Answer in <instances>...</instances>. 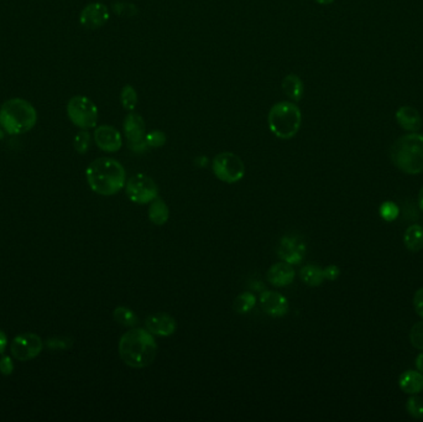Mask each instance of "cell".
I'll return each instance as SVG.
<instances>
[{
  "label": "cell",
  "instance_id": "23",
  "mask_svg": "<svg viewBox=\"0 0 423 422\" xmlns=\"http://www.w3.org/2000/svg\"><path fill=\"white\" fill-rule=\"evenodd\" d=\"M113 318L117 324L124 326V327H130V329H133L139 324V317L136 316V313L133 310L124 308V306H118L114 310Z\"/></svg>",
  "mask_w": 423,
  "mask_h": 422
},
{
  "label": "cell",
  "instance_id": "21",
  "mask_svg": "<svg viewBox=\"0 0 423 422\" xmlns=\"http://www.w3.org/2000/svg\"><path fill=\"white\" fill-rule=\"evenodd\" d=\"M299 277L307 286L311 287L320 286L325 280L323 269L315 264L304 266L299 271Z\"/></svg>",
  "mask_w": 423,
  "mask_h": 422
},
{
  "label": "cell",
  "instance_id": "35",
  "mask_svg": "<svg viewBox=\"0 0 423 422\" xmlns=\"http://www.w3.org/2000/svg\"><path fill=\"white\" fill-rule=\"evenodd\" d=\"M416 368H417L418 371L423 373V353L418 355L417 358H416Z\"/></svg>",
  "mask_w": 423,
  "mask_h": 422
},
{
  "label": "cell",
  "instance_id": "9",
  "mask_svg": "<svg viewBox=\"0 0 423 422\" xmlns=\"http://www.w3.org/2000/svg\"><path fill=\"white\" fill-rule=\"evenodd\" d=\"M123 131L131 152L143 154L149 150V146L145 141L146 126H145L144 118L141 115L135 112H130L129 114L125 117Z\"/></svg>",
  "mask_w": 423,
  "mask_h": 422
},
{
  "label": "cell",
  "instance_id": "12",
  "mask_svg": "<svg viewBox=\"0 0 423 422\" xmlns=\"http://www.w3.org/2000/svg\"><path fill=\"white\" fill-rule=\"evenodd\" d=\"M110 18L108 6L103 3H91L79 14V24L87 30H97L104 27Z\"/></svg>",
  "mask_w": 423,
  "mask_h": 422
},
{
  "label": "cell",
  "instance_id": "28",
  "mask_svg": "<svg viewBox=\"0 0 423 422\" xmlns=\"http://www.w3.org/2000/svg\"><path fill=\"white\" fill-rule=\"evenodd\" d=\"M406 410L410 416L415 418H423V400L418 396L413 395L406 402Z\"/></svg>",
  "mask_w": 423,
  "mask_h": 422
},
{
  "label": "cell",
  "instance_id": "8",
  "mask_svg": "<svg viewBox=\"0 0 423 422\" xmlns=\"http://www.w3.org/2000/svg\"><path fill=\"white\" fill-rule=\"evenodd\" d=\"M125 193L133 204H148L159 197V187L148 175L136 173L125 183Z\"/></svg>",
  "mask_w": 423,
  "mask_h": 422
},
{
  "label": "cell",
  "instance_id": "18",
  "mask_svg": "<svg viewBox=\"0 0 423 422\" xmlns=\"http://www.w3.org/2000/svg\"><path fill=\"white\" fill-rule=\"evenodd\" d=\"M400 389L408 395H417L423 391V373L418 370H406L398 378Z\"/></svg>",
  "mask_w": 423,
  "mask_h": 422
},
{
  "label": "cell",
  "instance_id": "34",
  "mask_svg": "<svg viewBox=\"0 0 423 422\" xmlns=\"http://www.w3.org/2000/svg\"><path fill=\"white\" fill-rule=\"evenodd\" d=\"M6 348H8V337L6 332L0 329V355H3Z\"/></svg>",
  "mask_w": 423,
  "mask_h": 422
},
{
  "label": "cell",
  "instance_id": "27",
  "mask_svg": "<svg viewBox=\"0 0 423 422\" xmlns=\"http://www.w3.org/2000/svg\"><path fill=\"white\" fill-rule=\"evenodd\" d=\"M166 140H167V138H166L165 133L157 131V129L149 131L145 136V141H146V144L149 146V149L150 147H152V149L161 147V146L165 145Z\"/></svg>",
  "mask_w": 423,
  "mask_h": 422
},
{
  "label": "cell",
  "instance_id": "15",
  "mask_svg": "<svg viewBox=\"0 0 423 422\" xmlns=\"http://www.w3.org/2000/svg\"><path fill=\"white\" fill-rule=\"evenodd\" d=\"M145 329L154 336L170 337L177 329V322L169 313H154L145 319Z\"/></svg>",
  "mask_w": 423,
  "mask_h": 422
},
{
  "label": "cell",
  "instance_id": "10",
  "mask_svg": "<svg viewBox=\"0 0 423 422\" xmlns=\"http://www.w3.org/2000/svg\"><path fill=\"white\" fill-rule=\"evenodd\" d=\"M42 348V339L32 332L18 334L11 343V355L19 362H27L37 358V355L41 353Z\"/></svg>",
  "mask_w": 423,
  "mask_h": 422
},
{
  "label": "cell",
  "instance_id": "31",
  "mask_svg": "<svg viewBox=\"0 0 423 422\" xmlns=\"http://www.w3.org/2000/svg\"><path fill=\"white\" fill-rule=\"evenodd\" d=\"M14 371V363H13V358L9 355H3L0 358V373L3 376H9L13 374Z\"/></svg>",
  "mask_w": 423,
  "mask_h": 422
},
{
  "label": "cell",
  "instance_id": "1",
  "mask_svg": "<svg viewBox=\"0 0 423 422\" xmlns=\"http://www.w3.org/2000/svg\"><path fill=\"white\" fill-rule=\"evenodd\" d=\"M119 355L125 364L143 369L154 363L157 355V343L154 334L146 329H133L125 332L119 341Z\"/></svg>",
  "mask_w": 423,
  "mask_h": 422
},
{
  "label": "cell",
  "instance_id": "36",
  "mask_svg": "<svg viewBox=\"0 0 423 422\" xmlns=\"http://www.w3.org/2000/svg\"><path fill=\"white\" fill-rule=\"evenodd\" d=\"M317 4H320V6H330V4H333L336 0H315Z\"/></svg>",
  "mask_w": 423,
  "mask_h": 422
},
{
  "label": "cell",
  "instance_id": "37",
  "mask_svg": "<svg viewBox=\"0 0 423 422\" xmlns=\"http://www.w3.org/2000/svg\"><path fill=\"white\" fill-rule=\"evenodd\" d=\"M418 206H419V209L423 212V187L421 188V191L418 193Z\"/></svg>",
  "mask_w": 423,
  "mask_h": 422
},
{
  "label": "cell",
  "instance_id": "14",
  "mask_svg": "<svg viewBox=\"0 0 423 422\" xmlns=\"http://www.w3.org/2000/svg\"><path fill=\"white\" fill-rule=\"evenodd\" d=\"M260 306L263 312L271 317H284L289 312V301L286 297L276 291L261 292L260 295Z\"/></svg>",
  "mask_w": 423,
  "mask_h": 422
},
{
  "label": "cell",
  "instance_id": "5",
  "mask_svg": "<svg viewBox=\"0 0 423 422\" xmlns=\"http://www.w3.org/2000/svg\"><path fill=\"white\" fill-rule=\"evenodd\" d=\"M270 131L281 140L297 136L302 126V113L294 102H279L271 107L268 114Z\"/></svg>",
  "mask_w": 423,
  "mask_h": 422
},
{
  "label": "cell",
  "instance_id": "24",
  "mask_svg": "<svg viewBox=\"0 0 423 422\" xmlns=\"http://www.w3.org/2000/svg\"><path fill=\"white\" fill-rule=\"evenodd\" d=\"M256 305V297L252 292H243L237 295L233 303V310L239 315L250 312Z\"/></svg>",
  "mask_w": 423,
  "mask_h": 422
},
{
  "label": "cell",
  "instance_id": "16",
  "mask_svg": "<svg viewBox=\"0 0 423 422\" xmlns=\"http://www.w3.org/2000/svg\"><path fill=\"white\" fill-rule=\"evenodd\" d=\"M296 277V271L289 263L280 261L271 266L266 272L268 282L276 287L289 286L292 284Z\"/></svg>",
  "mask_w": 423,
  "mask_h": 422
},
{
  "label": "cell",
  "instance_id": "4",
  "mask_svg": "<svg viewBox=\"0 0 423 422\" xmlns=\"http://www.w3.org/2000/svg\"><path fill=\"white\" fill-rule=\"evenodd\" d=\"M37 123V110L25 99H9L0 107V126L9 136L25 134Z\"/></svg>",
  "mask_w": 423,
  "mask_h": 422
},
{
  "label": "cell",
  "instance_id": "26",
  "mask_svg": "<svg viewBox=\"0 0 423 422\" xmlns=\"http://www.w3.org/2000/svg\"><path fill=\"white\" fill-rule=\"evenodd\" d=\"M91 143H92V136H91L87 129H82V131H78L76 136H74V139H73L74 150L78 154H81V155H84L89 150Z\"/></svg>",
  "mask_w": 423,
  "mask_h": 422
},
{
  "label": "cell",
  "instance_id": "7",
  "mask_svg": "<svg viewBox=\"0 0 423 422\" xmlns=\"http://www.w3.org/2000/svg\"><path fill=\"white\" fill-rule=\"evenodd\" d=\"M212 170L218 180L229 185L239 183L245 175L243 160L234 152H224L216 155L212 161Z\"/></svg>",
  "mask_w": 423,
  "mask_h": 422
},
{
  "label": "cell",
  "instance_id": "19",
  "mask_svg": "<svg viewBox=\"0 0 423 422\" xmlns=\"http://www.w3.org/2000/svg\"><path fill=\"white\" fill-rule=\"evenodd\" d=\"M282 91L286 94V97L291 100L297 103L301 99L304 98V94H305V84L304 81L299 79L297 74L294 73H289L286 77H285L282 84H281Z\"/></svg>",
  "mask_w": 423,
  "mask_h": 422
},
{
  "label": "cell",
  "instance_id": "11",
  "mask_svg": "<svg viewBox=\"0 0 423 422\" xmlns=\"http://www.w3.org/2000/svg\"><path fill=\"white\" fill-rule=\"evenodd\" d=\"M306 254V243L296 235H285L280 240L278 256L291 265H299Z\"/></svg>",
  "mask_w": 423,
  "mask_h": 422
},
{
  "label": "cell",
  "instance_id": "6",
  "mask_svg": "<svg viewBox=\"0 0 423 422\" xmlns=\"http://www.w3.org/2000/svg\"><path fill=\"white\" fill-rule=\"evenodd\" d=\"M67 115L79 129H93L98 123V108L92 99L76 95L68 100Z\"/></svg>",
  "mask_w": 423,
  "mask_h": 422
},
{
  "label": "cell",
  "instance_id": "20",
  "mask_svg": "<svg viewBox=\"0 0 423 422\" xmlns=\"http://www.w3.org/2000/svg\"><path fill=\"white\" fill-rule=\"evenodd\" d=\"M149 219L152 225H164L167 223L170 218V209L166 204L164 199L155 198L152 202H150L149 206Z\"/></svg>",
  "mask_w": 423,
  "mask_h": 422
},
{
  "label": "cell",
  "instance_id": "2",
  "mask_svg": "<svg viewBox=\"0 0 423 422\" xmlns=\"http://www.w3.org/2000/svg\"><path fill=\"white\" fill-rule=\"evenodd\" d=\"M88 185L100 196H114L125 187L126 172L120 162L112 157H99L86 170Z\"/></svg>",
  "mask_w": 423,
  "mask_h": 422
},
{
  "label": "cell",
  "instance_id": "33",
  "mask_svg": "<svg viewBox=\"0 0 423 422\" xmlns=\"http://www.w3.org/2000/svg\"><path fill=\"white\" fill-rule=\"evenodd\" d=\"M323 272H325V279L334 282L341 275V269L337 265H328L323 269Z\"/></svg>",
  "mask_w": 423,
  "mask_h": 422
},
{
  "label": "cell",
  "instance_id": "29",
  "mask_svg": "<svg viewBox=\"0 0 423 422\" xmlns=\"http://www.w3.org/2000/svg\"><path fill=\"white\" fill-rule=\"evenodd\" d=\"M379 213L382 216V218L386 222H392L395 219L398 218V214H400V209L398 206L391 202V201H387L380 206L379 209Z\"/></svg>",
  "mask_w": 423,
  "mask_h": 422
},
{
  "label": "cell",
  "instance_id": "17",
  "mask_svg": "<svg viewBox=\"0 0 423 422\" xmlns=\"http://www.w3.org/2000/svg\"><path fill=\"white\" fill-rule=\"evenodd\" d=\"M395 119L403 131H410V133H416L422 126V118L418 113V110H415L413 107H408V105H403L398 108L395 114Z\"/></svg>",
  "mask_w": 423,
  "mask_h": 422
},
{
  "label": "cell",
  "instance_id": "22",
  "mask_svg": "<svg viewBox=\"0 0 423 422\" xmlns=\"http://www.w3.org/2000/svg\"><path fill=\"white\" fill-rule=\"evenodd\" d=\"M403 243L406 245L408 251L417 253L423 249V228L421 225H412L408 227L405 235H403Z\"/></svg>",
  "mask_w": 423,
  "mask_h": 422
},
{
  "label": "cell",
  "instance_id": "32",
  "mask_svg": "<svg viewBox=\"0 0 423 422\" xmlns=\"http://www.w3.org/2000/svg\"><path fill=\"white\" fill-rule=\"evenodd\" d=\"M413 308L418 316L423 318V287L418 289L413 296Z\"/></svg>",
  "mask_w": 423,
  "mask_h": 422
},
{
  "label": "cell",
  "instance_id": "3",
  "mask_svg": "<svg viewBox=\"0 0 423 422\" xmlns=\"http://www.w3.org/2000/svg\"><path fill=\"white\" fill-rule=\"evenodd\" d=\"M390 157L400 171L408 175L423 172V136L410 133L398 138L390 149Z\"/></svg>",
  "mask_w": 423,
  "mask_h": 422
},
{
  "label": "cell",
  "instance_id": "25",
  "mask_svg": "<svg viewBox=\"0 0 423 422\" xmlns=\"http://www.w3.org/2000/svg\"><path fill=\"white\" fill-rule=\"evenodd\" d=\"M138 93L133 86L126 84L120 92V102L125 110L128 112H134L136 105H138Z\"/></svg>",
  "mask_w": 423,
  "mask_h": 422
},
{
  "label": "cell",
  "instance_id": "13",
  "mask_svg": "<svg viewBox=\"0 0 423 422\" xmlns=\"http://www.w3.org/2000/svg\"><path fill=\"white\" fill-rule=\"evenodd\" d=\"M94 141L102 152H117L123 146V136L112 126H100L94 131Z\"/></svg>",
  "mask_w": 423,
  "mask_h": 422
},
{
  "label": "cell",
  "instance_id": "30",
  "mask_svg": "<svg viewBox=\"0 0 423 422\" xmlns=\"http://www.w3.org/2000/svg\"><path fill=\"white\" fill-rule=\"evenodd\" d=\"M410 339L416 350H423V321L415 324L411 329Z\"/></svg>",
  "mask_w": 423,
  "mask_h": 422
}]
</instances>
